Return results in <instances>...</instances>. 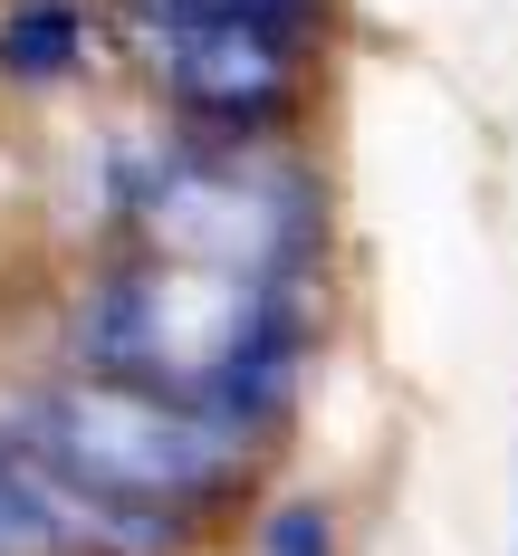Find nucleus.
<instances>
[{"instance_id": "7", "label": "nucleus", "mask_w": 518, "mask_h": 556, "mask_svg": "<svg viewBox=\"0 0 518 556\" xmlns=\"http://www.w3.org/2000/svg\"><path fill=\"white\" fill-rule=\"evenodd\" d=\"M135 10H202V20H269V29H317V0H135Z\"/></svg>"}, {"instance_id": "4", "label": "nucleus", "mask_w": 518, "mask_h": 556, "mask_svg": "<svg viewBox=\"0 0 518 556\" xmlns=\"http://www.w3.org/2000/svg\"><path fill=\"white\" fill-rule=\"evenodd\" d=\"M135 49L173 106L212 135H269L298 106L307 39L269 20H202V10H135Z\"/></svg>"}, {"instance_id": "6", "label": "nucleus", "mask_w": 518, "mask_h": 556, "mask_svg": "<svg viewBox=\"0 0 518 556\" xmlns=\"http://www.w3.org/2000/svg\"><path fill=\"white\" fill-rule=\"evenodd\" d=\"M0 556H67L49 500H39V480H29V460L10 442H0Z\"/></svg>"}, {"instance_id": "8", "label": "nucleus", "mask_w": 518, "mask_h": 556, "mask_svg": "<svg viewBox=\"0 0 518 556\" xmlns=\"http://www.w3.org/2000/svg\"><path fill=\"white\" fill-rule=\"evenodd\" d=\"M260 556H337V528H327V508H279L269 528H260Z\"/></svg>"}, {"instance_id": "3", "label": "nucleus", "mask_w": 518, "mask_h": 556, "mask_svg": "<svg viewBox=\"0 0 518 556\" xmlns=\"http://www.w3.org/2000/svg\"><path fill=\"white\" fill-rule=\"evenodd\" d=\"M125 222L154 260H192V269L230 278H298L317 250V182L269 154L260 135H222L164 154L125 182Z\"/></svg>"}, {"instance_id": "2", "label": "nucleus", "mask_w": 518, "mask_h": 556, "mask_svg": "<svg viewBox=\"0 0 518 556\" xmlns=\"http://www.w3.org/2000/svg\"><path fill=\"white\" fill-rule=\"evenodd\" d=\"M77 365L106 384L192 403L212 422L269 432L307 365V298L298 278H230L144 250L77 298Z\"/></svg>"}, {"instance_id": "5", "label": "nucleus", "mask_w": 518, "mask_h": 556, "mask_svg": "<svg viewBox=\"0 0 518 556\" xmlns=\"http://www.w3.org/2000/svg\"><path fill=\"white\" fill-rule=\"evenodd\" d=\"M77 49H87V20L58 10V0H29V10L0 20V67H10V77H58Z\"/></svg>"}, {"instance_id": "1", "label": "nucleus", "mask_w": 518, "mask_h": 556, "mask_svg": "<svg viewBox=\"0 0 518 556\" xmlns=\"http://www.w3.org/2000/svg\"><path fill=\"white\" fill-rule=\"evenodd\" d=\"M0 442L29 460L67 556L77 547L173 556L182 528L202 508H222L260 460V432L212 422V413L164 403V393L106 384V375L0 393Z\"/></svg>"}]
</instances>
